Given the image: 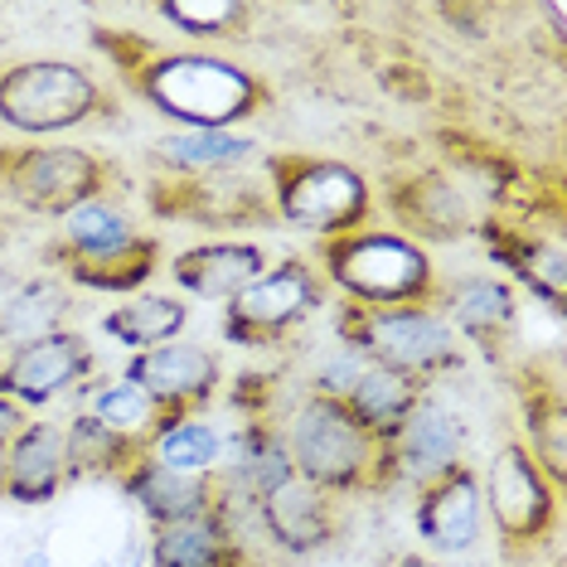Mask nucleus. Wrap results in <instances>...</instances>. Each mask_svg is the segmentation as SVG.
<instances>
[{"instance_id":"obj_1","label":"nucleus","mask_w":567,"mask_h":567,"mask_svg":"<svg viewBox=\"0 0 567 567\" xmlns=\"http://www.w3.org/2000/svg\"><path fill=\"white\" fill-rule=\"evenodd\" d=\"M136 87L179 132H234L267 97L248 69L214 54H161L141 69Z\"/></svg>"},{"instance_id":"obj_2","label":"nucleus","mask_w":567,"mask_h":567,"mask_svg":"<svg viewBox=\"0 0 567 567\" xmlns=\"http://www.w3.org/2000/svg\"><path fill=\"white\" fill-rule=\"evenodd\" d=\"M320 277L354 306H432L436 267L422 243L393 228H354L320 243Z\"/></svg>"},{"instance_id":"obj_3","label":"nucleus","mask_w":567,"mask_h":567,"mask_svg":"<svg viewBox=\"0 0 567 567\" xmlns=\"http://www.w3.org/2000/svg\"><path fill=\"white\" fill-rule=\"evenodd\" d=\"M281 442H287L296 475L320 485L326 495H354V489L379 481V466H389L383 446L350 417V408L340 398L306 393L291 408Z\"/></svg>"},{"instance_id":"obj_4","label":"nucleus","mask_w":567,"mask_h":567,"mask_svg":"<svg viewBox=\"0 0 567 567\" xmlns=\"http://www.w3.org/2000/svg\"><path fill=\"white\" fill-rule=\"evenodd\" d=\"M334 334L369 359L427 383L461 364V340L436 306H340Z\"/></svg>"},{"instance_id":"obj_5","label":"nucleus","mask_w":567,"mask_h":567,"mask_svg":"<svg viewBox=\"0 0 567 567\" xmlns=\"http://www.w3.org/2000/svg\"><path fill=\"white\" fill-rule=\"evenodd\" d=\"M485 519L499 534V553L509 563H534L553 538L563 519V489L538 471V461L524 451V442H505L495 451L481 485Z\"/></svg>"},{"instance_id":"obj_6","label":"nucleus","mask_w":567,"mask_h":567,"mask_svg":"<svg viewBox=\"0 0 567 567\" xmlns=\"http://www.w3.org/2000/svg\"><path fill=\"white\" fill-rule=\"evenodd\" d=\"M267 175H272V189H267L272 195V214L320 243L364 228V218L373 209L364 175L340 161L272 156L267 161Z\"/></svg>"},{"instance_id":"obj_7","label":"nucleus","mask_w":567,"mask_h":567,"mask_svg":"<svg viewBox=\"0 0 567 567\" xmlns=\"http://www.w3.org/2000/svg\"><path fill=\"white\" fill-rule=\"evenodd\" d=\"M102 107V87L69 59H24L0 69V126L20 136H59Z\"/></svg>"},{"instance_id":"obj_8","label":"nucleus","mask_w":567,"mask_h":567,"mask_svg":"<svg viewBox=\"0 0 567 567\" xmlns=\"http://www.w3.org/2000/svg\"><path fill=\"white\" fill-rule=\"evenodd\" d=\"M320 306H326L320 267L306 262V257H281L224 306V340L238 344V350H267L301 320H311Z\"/></svg>"},{"instance_id":"obj_9","label":"nucleus","mask_w":567,"mask_h":567,"mask_svg":"<svg viewBox=\"0 0 567 567\" xmlns=\"http://www.w3.org/2000/svg\"><path fill=\"white\" fill-rule=\"evenodd\" d=\"M107 165L83 146H0V195L30 214L63 218L102 199Z\"/></svg>"},{"instance_id":"obj_10","label":"nucleus","mask_w":567,"mask_h":567,"mask_svg":"<svg viewBox=\"0 0 567 567\" xmlns=\"http://www.w3.org/2000/svg\"><path fill=\"white\" fill-rule=\"evenodd\" d=\"M97 350L79 330L44 334L34 344L0 354V398H10L16 408H49L54 398H69L83 389V379H93Z\"/></svg>"},{"instance_id":"obj_11","label":"nucleus","mask_w":567,"mask_h":567,"mask_svg":"<svg viewBox=\"0 0 567 567\" xmlns=\"http://www.w3.org/2000/svg\"><path fill=\"white\" fill-rule=\"evenodd\" d=\"M122 379L136 383L165 417H189V412H199L218 393V383H224V359H218V350H209V344L171 340L146 354H132Z\"/></svg>"},{"instance_id":"obj_12","label":"nucleus","mask_w":567,"mask_h":567,"mask_svg":"<svg viewBox=\"0 0 567 567\" xmlns=\"http://www.w3.org/2000/svg\"><path fill=\"white\" fill-rule=\"evenodd\" d=\"M461 451H466V432H461V417L451 412L446 398L422 393L417 408L403 417V427L393 432V442L383 446V461L398 481L408 485H432L442 475L461 471Z\"/></svg>"},{"instance_id":"obj_13","label":"nucleus","mask_w":567,"mask_h":567,"mask_svg":"<svg viewBox=\"0 0 567 567\" xmlns=\"http://www.w3.org/2000/svg\"><path fill=\"white\" fill-rule=\"evenodd\" d=\"M412 524H417V538L442 558H461L481 544L485 534V505H481V481L461 466L442 475V481L422 485V499L412 509Z\"/></svg>"},{"instance_id":"obj_14","label":"nucleus","mask_w":567,"mask_h":567,"mask_svg":"<svg viewBox=\"0 0 567 567\" xmlns=\"http://www.w3.org/2000/svg\"><path fill=\"white\" fill-rule=\"evenodd\" d=\"M69 485V436L63 422H24L6 446V485L0 499L40 509Z\"/></svg>"},{"instance_id":"obj_15","label":"nucleus","mask_w":567,"mask_h":567,"mask_svg":"<svg viewBox=\"0 0 567 567\" xmlns=\"http://www.w3.org/2000/svg\"><path fill=\"white\" fill-rule=\"evenodd\" d=\"M252 514L262 524V534L291 558L320 553L334 538V495L301 481V475H287L277 489H267L252 505Z\"/></svg>"},{"instance_id":"obj_16","label":"nucleus","mask_w":567,"mask_h":567,"mask_svg":"<svg viewBox=\"0 0 567 567\" xmlns=\"http://www.w3.org/2000/svg\"><path fill=\"white\" fill-rule=\"evenodd\" d=\"M117 485L151 528L185 524V519H199V514L218 509V481L214 475H179L171 466H161V461H151L146 451L117 475Z\"/></svg>"},{"instance_id":"obj_17","label":"nucleus","mask_w":567,"mask_h":567,"mask_svg":"<svg viewBox=\"0 0 567 567\" xmlns=\"http://www.w3.org/2000/svg\"><path fill=\"white\" fill-rule=\"evenodd\" d=\"M272 267L262 243L248 238H218V243H199V248L175 252L171 262V281L195 301H234L243 287H252L257 277Z\"/></svg>"},{"instance_id":"obj_18","label":"nucleus","mask_w":567,"mask_h":567,"mask_svg":"<svg viewBox=\"0 0 567 567\" xmlns=\"http://www.w3.org/2000/svg\"><path fill=\"white\" fill-rule=\"evenodd\" d=\"M63 248H69V272H97V267H117L141 252H156V238L141 234L117 204L93 199L63 214Z\"/></svg>"},{"instance_id":"obj_19","label":"nucleus","mask_w":567,"mask_h":567,"mask_svg":"<svg viewBox=\"0 0 567 567\" xmlns=\"http://www.w3.org/2000/svg\"><path fill=\"white\" fill-rule=\"evenodd\" d=\"M436 311L456 340H471L481 344L485 354H495V344L509 340L514 320H519V306H514V287L499 277H485V272H471V277H456L451 287L436 291Z\"/></svg>"},{"instance_id":"obj_20","label":"nucleus","mask_w":567,"mask_h":567,"mask_svg":"<svg viewBox=\"0 0 567 567\" xmlns=\"http://www.w3.org/2000/svg\"><path fill=\"white\" fill-rule=\"evenodd\" d=\"M389 209L398 224L408 228L403 238H412V243H451V238H466L475 228L466 195L436 171H422V175H412L408 185L389 189Z\"/></svg>"},{"instance_id":"obj_21","label":"nucleus","mask_w":567,"mask_h":567,"mask_svg":"<svg viewBox=\"0 0 567 567\" xmlns=\"http://www.w3.org/2000/svg\"><path fill=\"white\" fill-rule=\"evenodd\" d=\"M146 567H243V548L224 505L185 524L151 528Z\"/></svg>"},{"instance_id":"obj_22","label":"nucleus","mask_w":567,"mask_h":567,"mask_svg":"<svg viewBox=\"0 0 567 567\" xmlns=\"http://www.w3.org/2000/svg\"><path fill=\"white\" fill-rule=\"evenodd\" d=\"M485 243H489V257L499 267H509L514 277L524 281L534 296H544V306L563 311V291H567V257H563V238L558 228L548 234H524V228H485Z\"/></svg>"},{"instance_id":"obj_23","label":"nucleus","mask_w":567,"mask_h":567,"mask_svg":"<svg viewBox=\"0 0 567 567\" xmlns=\"http://www.w3.org/2000/svg\"><path fill=\"white\" fill-rule=\"evenodd\" d=\"M185 326H189V306L179 296H161V291H141L132 301L102 311L97 320V330L126 354H146L156 344H171L185 334Z\"/></svg>"},{"instance_id":"obj_24","label":"nucleus","mask_w":567,"mask_h":567,"mask_svg":"<svg viewBox=\"0 0 567 567\" xmlns=\"http://www.w3.org/2000/svg\"><path fill=\"white\" fill-rule=\"evenodd\" d=\"M69 306H73L69 281H59V277H34L24 287H16L0 301V354L69 330Z\"/></svg>"},{"instance_id":"obj_25","label":"nucleus","mask_w":567,"mask_h":567,"mask_svg":"<svg viewBox=\"0 0 567 567\" xmlns=\"http://www.w3.org/2000/svg\"><path fill=\"white\" fill-rule=\"evenodd\" d=\"M427 393L417 379H408V373L398 369H383V364H369L359 373V383L350 393H344V408H350V417L364 427L379 446L393 442V432L403 427V417L412 408H417V398Z\"/></svg>"},{"instance_id":"obj_26","label":"nucleus","mask_w":567,"mask_h":567,"mask_svg":"<svg viewBox=\"0 0 567 567\" xmlns=\"http://www.w3.org/2000/svg\"><path fill=\"white\" fill-rule=\"evenodd\" d=\"M257 141L243 132H171L156 141V161L165 171H175L179 179L185 175H228L238 165H248L257 156Z\"/></svg>"},{"instance_id":"obj_27","label":"nucleus","mask_w":567,"mask_h":567,"mask_svg":"<svg viewBox=\"0 0 567 567\" xmlns=\"http://www.w3.org/2000/svg\"><path fill=\"white\" fill-rule=\"evenodd\" d=\"M79 398H83V412H87V417L102 422L107 432L126 436L132 446H146L151 436H156V427L165 422V412L151 403V398L136 389V383H126V379H97V383H83Z\"/></svg>"},{"instance_id":"obj_28","label":"nucleus","mask_w":567,"mask_h":567,"mask_svg":"<svg viewBox=\"0 0 567 567\" xmlns=\"http://www.w3.org/2000/svg\"><path fill=\"white\" fill-rule=\"evenodd\" d=\"M524 451L558 489L567 485V408L558 379H534V393L524 398Z\"/></svg>"},{"instance_id":"obj_29","label":"nucleus","mask_w":567,"mask_h":567,"mask_svg":"<svg viewBox=\"0 0 567 567\" xmlns=\"http://www.w3.org/2000/svg\"><path fill=\"white\" fill-rule=\"evenodd\" d=\"M146 456L179 475H214L218 461H224V432H218L214 422H204L199 412H189V417H165L156 436L146 442Z\"/></svg>"},{"instance_id":"obj_30","label":"nucleus","mask_w":567,"mask_h":567,"mask_svg":"<svg viewBox=\"0 0 567 567\" xmlns=\"http://www.w3.org/2000/svg\"><path fill=\"white\" fill-rule=\"evenodd\" d=\"M63 436H69V481H107V475L117 481L141 451H146V446H132L117 432H107L102 422L87 417V412L63 422Z\"/></svg>"},{"instance_id":"obj_31","label":"nucleus","mask_w":567,"mask_h":567,"mask_svg":"<svg viewBox=\"0 0 567 567\" xmlns=\"http://www.w3.org/2000/svg\"><path fill=\"white\" fill-rule=\"evenodd\" d=\"M156 16L171 20L175 30L195 34V40H218L224 30L248 20V6H238V0H165V6H156Z\"/></svg>"},{"instance_id":"obj_32","label":"nucleus","mask_w":567,"mask_h":567,"mask_svg":"<svg viewBox=\"0 0 567 567\" xmlns=\"http://www.w3.org/2000/svg\"><path fill=\"white\" fill-rule=\"evenodd\" d=\"M369 369V359L359 354V350H350V344H334V350L320 359V369L311 373V393H320V398H340L344 403V393L359 383V373Z\"/></svg>"},{"instance_id":"obj_33","label":"nucleus","mask_w":567,"mask_h":567,"mask_svg":"<svg viewBox=\"0 0 567 567\" xmlns=\"http://www.w3.org/2000/svg\"><path fill=\"white\" fill-rule=\"evenodd\" d=\"M24 422H30V417H24V408H16L10 398H0V442H10Z\"/></svg>"},{"instance_id":"obj_34","label":"nucleus","mask_w":567,"mask_h":567,"mask_svg":"<svg viewBox=\"0 0 567 567\" xmlns=\"http://www.w3.org/2000/svg\"><path fill=\"white\" fill-rule=\"evenodd\" d=\"M20 567H49V544H34L30 553H24V563Z\"/></svg>"},{"instance_id":"obj_35","label":"nucleus","mask_w":567,"mask_h":567,"mask_svg":"<svg viewBox=\"0 0 567 567\" xmlns=\"http://www.w3.org/2000/svg\"><path fill=\"white\" fill-rule=\"evenodd\" d=\"M6 446L10 442H0V485H6Z\"/></svg>"}]
</instances>
